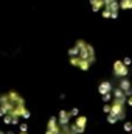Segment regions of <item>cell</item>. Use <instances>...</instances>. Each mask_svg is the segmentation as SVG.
I'll list each match as a JSON object with an SVG mask.
<instances>
[{
  "label": "cell",
  "mask_w": 132,
  "mask_h": 134,
  "mask_svg": "<svg viewBox=\"0 0 132 134\" xmlns=\"http://www.w3.org/2000/svg\"><path fill=\"white\" fill-rule=\"evenodd\" d=\"M115 73L117 75H126V67L121 63H115Z\"/></svg>",
  "instance_id": "6da1fadb"
},
{
  "label": "cell",
  "mask_w": 132,
  "mask_h": 134,
  "mask_svg": "<svg viewBox=\"0 0 132 134\" xmlns=\"http://www.w3.org/2000/svg\"><path fill=\"white\" fill-rule=\"evenodd\" d=\"M121 6H123V8H131L132 6V0H123Z\"/></svg>",
  "instance_id": "7a4b0ae2"
}]
</instances>
